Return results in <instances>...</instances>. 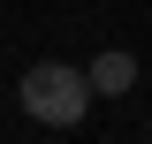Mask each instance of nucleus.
<instances>
[{"instance_id":"obj_1","label":"nucleus","mask_w":152,"mask_h":144,"mask_svg":"<svg viewBox=\"0 0 152 144\" xmlns=\"http://www.w3.org/2000/svg\"><path fill=\"white\" fill-rule=\"evenodd\" d=\"M15 99H23L31 121H46V129H76V121H84V106H91L99 91H91V76L69 68V61H31V68L15 76Z\"/></svg>"},{"instance_id":"obj_2","label":"nucleus","mask_w":152,"mask_h":144,"mask_svg":"<svg viewBox=\"0 0 152 144\" xmlns=\"http://www.w3.org/2000/svg\"><path fill=\"white\" fill-rule=\"evenodd\" d=\"M84 76H91V91H99V99H122V91L137 84V53H122V46H114V53H99Z\"/></svg>"}]
</instances>
